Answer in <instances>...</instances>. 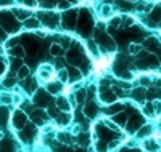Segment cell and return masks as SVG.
I'll list each match as a JSON object with an SVG mask.
<instances>
[{
    "label": "cell",
    "mask_w": 161,
    "mask_h": 152,
    "mask_svg": "<svg viewBox=\"0 0 161 152\" xmlns=\"http://www.w3.org/2000/svg\"><path fill=\"white\" fill-rule=\"evenodd\" d=\"M132 96H134V99H136V101L143 103V99H145V90H142V88L134 90V91H132Z\"/></svg>",
    "instance_id": "5b68a950"
},
{
    "label": "cell",
    "mask_w": 161,
    "mask_h": 152,
    "mask_svg": "<svg viewBox=\"0 0 161 152\" xmlns=\"http://www.w3.org/2000/svg\"><path fill=\"white\" fill-rule=\"evenodd\" d=\"M69 7H71V3L66 2V0H63V2L58 3V8H60V10H66V8H69Z\"/></svg>",
    "instance_id": "44dd1931"
},
{
    "label": "cell",
    "mask_w": 161,
    "mask_h": 152,
    "mask_svg": "<svg viewBox=\"0 0 161 152\" xmlns=\"http://www.w3.org/2000/svg\"><path fill=\"white\" fill-rule=\"evenodd\" d=\"M58 139H60V143H66V144H69L71 138H69V134H66V133H58Z\"/></svg>",
    "instance_id": "ffe728a7"
},
{
    "label": "cell",
    "mask_w": 161,
    "mask_h": 152,
    "mask_svg": "<svg viewBox=\"0 0 161 152\" xmlns=\"http://www.w3.org/2000/svg\"><path fill=\"white\" fill-rule=\"evenodd\" d=\"M140 50H142V47H140L139 43H130L129 48H127V51H129L130 54H137V53H140Z\"/></svg>",
    "instance_id": "9a60e30c"
},
{
    "label": "cell",
    "mask_w": 161,
    "mask_h": 152,
    "mask_svg": "<svg viewBox=\"0 0 161 152\" xmlns=\"http://www.w3.org/2000/svg\"><path fill=\"white\" fill-rule=\"evenodd\" d=\"M58 79H60V82H68V71L66 69H61V71L58 72Z\"/></svg>",
    "instance_id": "d6986e66"
},
{
    "label": "cell",
    "mask_w": 161,
    "mask_h": 152,
    "mask_svg": "<svg viewBox=\"0 0 161 152\" xmlns=\"http://www.w3.org/2000/svg\"><path fill=\"white\" fill-rule=\"evenodd\" d=\"M15 11V15L19 18V19H24V18H28L31 15V11H26V10H13Z\"/></svg>",
    "instance_id": "ac0fdd59"
},
{
    "label": "cell",
    "mask_w": 161,
    "mask_h": 152,
    "mask_svg": "<svg viewBox=\"0 0 161 152\" xmlns=\"http://www.w3.org/2000/svg\"><path fill=\"white\" fill-rule=\"evenodd\" d=\"M121 23H123V27H132L134 24H136V21H134L132 16H124V18H121Z\"/></svg>",
    "instance_id": "30bf717a"
},
{
    "label": "cell",
    "mask_w": 161,
    "mask_h": 152,
    "mask_svg": "<svg viewBox=\"0 0 161 152\" xmlns=\"http://www.w3.org/2000/svg\"><path fill=\"white\" fill-rule=\"evenodd\" d=\"M102 99H103V103H105V104L116 103V94H114L113 91H110L108 88H106V90H103V93H102Z\"/></svg>",
    "instance_id": "6da1fadb"
},
{
    "label": "cell",
    "mask_w": 161,
    "mask_h": 152,
    "mask_svg": "<svg viewBox=\"0 0 161 152\" xmlns=\"http://www.w3.org/2000/svg\"><path fill=\"white\" fill-rule=\"evenodd\" d=\"M29 72H31V71H29L28 66H21V67H19V72H18V77H19V79H28V77H29Z\"/></svg>",
    "instance_id": "8fae6325"
},
{
    "label": "cell",
    "mask_w": 161,
    "mask_h": 152,
    "mask_svg": "<svg viewBox=\"0 0 161 152\" xmlns=\"http://www.w3.org/2000/svg\"><path fill=\"white\" fill-rule=\"evenodd\" d=\"M23 2L26 3V5H31V7H34L37 2H36V0H23Z\"/></svg>",
    "instance_id": "603a6c76"
},
{
    "label": "cell",
    "mask_w": 161,
    "mask_h": 152,
    "mask_svg": "<svg viewBox=\"0 0 161 152\" xmlns=\"http://www.w3.org/2000/svg\"><path fill=\"white\" fill-rule=\"evenodd\" d=\"M28 29H36V27H39L40 26V23L37 21V19H26V24H24Z\"/></svg>",
    "instance_id": "2e32d148"
},
{
    "label": "cell",
    "mask_w": 161,
    "mask_h": 152,
    "mask_svg": "<svg viewBox=\"0 0 161 152\" xmlns=\"http://www.w3.org/2000/svg\"><path fill=\"white\" fill-rule=\"evenodd\" d=\"M7 38V35H5V32L2 31V29H0V42H3V40Z\"/></svg>",
    "instance_id": "cb8c5ba5"
},
{
    "label": "cell",
    "mask_w": 161,
    "mask_h": 152,
    "mask_svg": "<svg viewBox=\"0 0 161 152\" xmlns=\"http://www.w3.org/2000/svg\"><path fill=\"white\" fill-rule=\"evenodd\" d=\"M152 133V125H143V128L140 127L139 131H137V136L139 138H145V136H148Z\"/></svg>",
    "instance_id": "8992f818"
},
{
    "label": "cell",
    "mask_w": 161,
    "mask_h": 152,
    "mask_svg": "<svg viewBox=\"0 0 161 152\" xmlns=\"http://www.w3.org/2000/svg\"><path fill=\"white\" fill-rule=\"evenodd\" d=\"M114 120H118L119 123H124V122H126V114H119L118 117L114 115Z\"/></svg>",
    "instance_id": "7402d4cb"
},
{
    "label": "cell",
    "mask_w": 161,
    "mask_h": 152,
    "mask_svg": "<svg viewBox=\"0 0 161 152\" xmlns=\"http://www.w3.org/2000/svg\"><path fill=\"white\" fill-rule=\"evenodd\" d=\"M111 15H113L111 7H108V5H103V7L100 8V16H102V18H108V16H111Z\"/></svg>",
    "instance_id": "9c48e42d"
},
{
    "label": "cell",
    "mask_w": 161,
    "mask_h": 152,
    "mask_svg": "<svg viewBox=\"0 0 161 152\" xmlns=\"http://www.w3.org/2000/svg\"><path fill=\"white\" fill-rule=\"evenodd\" d=\"M124 109V104H121V103H114L113 106H110V107H106L105 109V112L106 114H116V112H121V110H123Z\"/></svg>",
    "instance_id": "3957f363"
},
{
    "label": "cell",
    "mask_w": 161,
    "mask_h": 152,
    "mask_svg": "<svg viewBox=\"0 0 161 152\" xmlns=\"http://www.w3.org/2000/svg\"><path fill=\"white\" fill-rule=\"evenodd\" d=\"M13 122L16 123V127L21 128L23 127V123L26 122V115L23 112H16V114H13Z\"/></svg>",
    "instance_id": "7a4b0ae2"
},
{
    "label": "cell",
    "mask_w": 161,
    "mask_h": 152,
    "mask_svg": "<svg viewBox=\"0 0 161 152\" xmlns=\"http://www.w3.org/2000/svg\"><path fill=\"white\" fill-rule=\"evenodd\" d=\"M57 107L61 109V110H69L71 106H69V103L66 101L64 98H58V99H57Z\"/></svg>",
    "instance_id": "52a82bcc"
},
{
    "label": "cell",
    "mask_w": 161,
    "mask_h": 152,
    "mask_svg": "<svg viewBox=\"0 0 161 152\" xmlns=\"http://www.w3.org/2000/svg\"><path fill=\"white\" fill-rule=\"evenodd\" d=\"M60 91H61V84H50L47 88V93H52V94H57Z\"/></svg>",
    "instance_id": "ba28073f"
},
{
    "label": "cell",
    "mask_w": 161,
    "mask_h": 152,
    "mask_svg": "<svg viewBox=\"0 0 161 152\" xmlns=\"http://www.w3.org/2000/svg\"><path fill=\"white\" fill-rule=\"evenodd\" d=\"M95 112H97V107L93 106V104H92V106H90V104L86 106V115H87V117H93V115H95Z\"/></svg>",
    "instance_id": "e0dca14e"
},
{
    "label": "cell",
    "mask_w": 161,
    "mask_h": 152,
    "mask_svg": "<svg viewBox=\"0 0 161 152\" xmlns=\"http://www.w3.org/2000/svg\"><path fill=\"white\" fill-rule=\"evenodd\" d=\"M32 114H34V115H32V119H34L36 122H42V120L47 117V115H45V112H44V110H40V109H39V110H34Z\"/></svg>",
    "instance_id": "7c38bea8"
},
{
    "label": "cell",
    "mask_w": 161,
    "mask_h": 152,
    "mask_svg": "<svg viewBox=\"0 0 161 152\" xmlns=\"http://www.w3.org/2000/svg\"><path fill=\"white\" fill-rule=\"evenodd\" d=\"M50 53L53 54V56H61V54H64V50H63V47H61V45L53 43V45L50 47Z\"/></svg>",
    "instance_id": "277c9868"
},
{
    "label": "cell",
    "mask_w": 161,
    "mask_h": 152,
    "mask_svg": "<svg viewBox=\"0 0 161 152\" xmlns=\"http://www.w3.org/2000/svg\"><path fill=\"white\" fill-rule=\"evenodd\" d=\"M68 74H69L68 77H71V80H80L82 79V74H80V71H77V69H69Z\"/></svg>",
    "instance_id": "4fadbf2b"
},
{
    "label": "cell",
    "mask_w": 161,
    "mask_h": 152,
    "mask_svg": "<svg viewBox=\"0 0 161 152\" xmlns=\"http://www.w3.org/2000/svg\"><path fill=\"white\" fill-rule=\"evenodd\" d=\"M69 120H71V115H69V114H61V115L57 119V122L61 123V125H68Z\"/></svg>",
    "instance_id": "5bb4252c"
}]
</instances>
